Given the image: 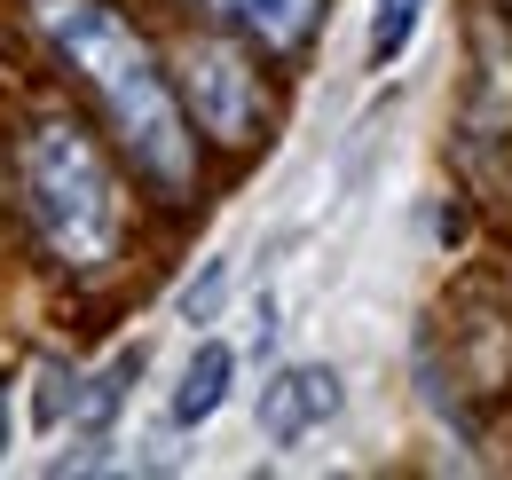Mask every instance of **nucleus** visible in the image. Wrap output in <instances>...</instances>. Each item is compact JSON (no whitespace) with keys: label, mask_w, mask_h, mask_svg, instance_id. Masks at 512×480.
<instances>
[{"label":"nucleus","mask_w":512,"mask_h":480,"mask_svg":"<svg viewBox=\"0 0 512 480\" xmlns=\"http://www.w3.org/2000/svg\"><path fill=\"white\" fill-rule=\"evenodd\" d=\"M182 111H190L213 142H229V150H245L268 119V87H260V71L237 48H221V40H197L190 56H182Z\"/></svg>","instance_id":"obj_3"},{"label":"nucleus","mask_w":512,"mask_h":480,"mask_svg":"<svg viewBox=\"0 0 512 480\" xmlns=\"http://www.w3.org/2000/svg\"><path fill=\"white\" fill-rule=\"evenodd\" d=\"M197 8L221 16V24H237L245 40L276 48V56L308 48V32H316V16H323V0H197Z\"/></svg>","instance_id":"obj_5"},{"label":"nucleus","mask_w":512,"mask_h":480,"mask_svg":"<svg viewBox=\"0 0 512 480\" xmlns=\"http://www.w3.org/2000/svg\"><path fill=\"white\" fill-rule=\"evenodd\" d=\"M221 300H229V260H205V268H197L190 284H182V300H174V315L205 331V323L221 315Z\"/></svg>","instance_id":"obj_9"},{"label":"nucleus","mask_w":512,"mask_h":480,"mask_svg":"<svg viewBox=\"0 0 512 480\" xmlns=\"http://www.w3.org/2000/svg\"><path fill=\"white\" fill-rule=\"evenodd\" d=\"M229 386H237V347H229V339H197V355L182 362V378H174V394H166V418L190 433V425H205L229 402Z\"/></svg>","instance_id":"obj_6"},{"label":"nucleus","mask_w":512,"mask_h":480,"mask_svg":"<svg viewBox=\"0 0 512 480\" xmlns=\"http://www.w3.org/2000/svg\"><path fill=\"white\" fill-rule=\"evenodd\" d=\"M418 24H426V0H371V71L402 56L418 40Z\"/></svg>","instance_id":"obj_8"},{"label":"nucleus","mask_w":512,"mask_h":480,"mask_svg":"<svg viewBox=\"0 0 512 480\" xmlns=\"http://www.w3.org/2000/svg\"><path fill=\"white\" fill-rule=\"evenodd\" d=\"M16 181H24V213L40 244L79 268V276H103L119 260V181H111V158L95 150V134L71 119H40L24 142H16Z\"/></svg>","instance_id":"obj_2"},{"label":"nucleus","mask_w":512,"mask_h":480,"mask_svg":"<svg viewBox=\"0 0 512 480\" xmlns=\"http://www.w3.org/2000/svg\"><path fill=\"white\" fill-rule=\"evenodd\" d=\"M134 370H142V355H119L111 370H95L79 386V441H103L111 433V418L127 410V394H134Z\"/></svg>","instance_id":"obj_7"},{"label":"nucleus","mask_w":512,"mask_h":480,"mask_svg":"<svg viewBox=\"0 0 512 480\" xmlns=\"http://www.w3.org/2000/svg\"><path fill=\"white\" fill-rule=\"evenodd\" d=\"M347 410V378L331 370V362H284L268 386H260V433L276 441V449H300L308 433Z\"/></svg>","instance_id":"obj_4"},{"label":"nucleus","mask_w":512,"mask_h":480,"mask_svg":"<svg viewBox=\"0 0 512 480\" xmlns=\"http://www.w3.org/2000/svg\"><path fill=\"white\" fill-rule=\"evenodd\" d=\"M32 24H40L48 48L87 79V95L103 103L119 150H127L166 197H190L197 134H190V111H182L174 79L150 56V40L134 32L119 8H103V0H32Z\"/></svg>","instance_id":"obj_1"}]
</instances>
